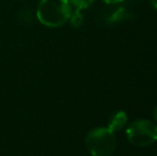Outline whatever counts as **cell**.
I'll list each match as a JSON object with an SVG mask.
<instances>
[{
    "label": "cell",
    "mask_w": 157,
    "mask_h": 156,
    "mask_svg": "<svg viewBox=\"0 0 157 156\" xmlns=\"http://www.w3.org/2000/svg\"><path fill=\"white\" fill-rule=\"evenodd\" d=\"M72 6L68 0H41L36 8V18L49 28L63 26L70 19Z\"/></svg>",
    "instance_id": "cell-1"
},
{
    "label": "cell",
    "mask_w": 157,
    "mask_h": 156,
    "mask_svg": "<svg viewBox=\"0 0 157 156\" xmlns=\"http://www.w3.org/2000/svg\"><path fill=\"white\" fill-rule=\"evenodd\" d=\"M86 146L92 156H111L117 146L116 135L108 127L92 129L86 138Z\"/></svg>",
    "instance_id": "cell-2"
},
{
    "label": "cell",
    "mask_w": 157,
    "mask_h": 156,
    "mask_svg": "<svg viewBox=\"0 0 157 156\" xmlns=\"http://www.w3.org/2000/svg\"><path fill=\"white\" fill-rule=\"evenodd\" d=\"M127 139L135 146H147L157 139V125L149 120H137L126 129Z\"/></svg>",
    "instance_id": "cell-3"
},
{
    "label": "cell",
    "mask_w": 157,
    "mask_h": 156,
    "mask_svg": "<svg viewBox=\"0 0 157 156\" xmlns=\"http://www.w3.org/2000/svg\"><path fill=\"white\" fill-rule=\"evenodd\" d=\"M126 122H127L126 113L124 111H118V112L113 113L108 120V128L114 133V131L122 129L125 126Z\"/></svg>",
    "instance_id": "cell-4"
},
{
    "label": "cell",
    "mask_w": 157,
    "mask_h": 156,
    "mask_svg": "<svg viewBox=\"0 0 157 156\" xmlns=\"http://www.w3.org/2000/svg\"><path fill=\"white\" fill-rule=\"evenodd\" d=\"M132 18V15L129 12L126 11L125 8L123 6H119L117 10H114L111 14L108 15V17L106 18V21L108 23H117V21H125V19Z\"/></svg>",
    "instance_id": "cell-5"
},
{
    "label": "cell",
    "mask_w": 157,
    "mask_h": 156,
    "mask_svg": "<svg viewBox=\"0 0 157 156\" xmlns=\"http://www.w3.org/2000/svg\"><path fill=\"white\" fill-rule=\"evenodd\" d=\"M70 23L72 25L73 28H79L83 23V15L81 13V10L78 9H75L74 11H72L70 16Z\"/></svg>",
    "instance_id": "cell-6"
},
{
    "label": "cell",
    "mask_w": 157,
    "mask_h": 156,
    "mask_svg": "<svg viewBox=\"0 0 157 156\" xmlns=\"http://www.w3.org/2000/svg\"><path fill=\"white\" fill-rule=\"evenodd\" d=\"M68 1H70L71 6H74L75 9L83 10V9L89 8L94 2V0H68Z\"/></svg>",
    "instance_id": "cell-7"
},
{
    "label": "cell",
    "mask_w": 157,
    "mask_h": 156,
    "mask_svg": "<svg viewBox=\"0 0 157 156\" xmlns=\"http://www.w3.org/2000/svg\"><path fill=\"white\" fill-rule=\"evenodd\" d=\"M18 18L23 23H31L32 21V13L30 10H23L19 12L18 14Z\"/></svg>",
    "instance_id": "cell-8"
},
{
    "label": "cell",
    "mask_w": 157,
    "mask_h": 156,
    "mask_svg": "<svg viewBox=\"0 0 157 156\" xmlns=\"http://www.w3.org/2000/svg\"><path fill=\"white\" fill-rule=\"evenodd\" d=\"M103 1L107 4H117L120 3V2H123L124 0H103Z\"/></svg>",
    "instance_id": "cell-9"
},
{
    "label": "cell",
    "mask_w": 157,
    "mask_h": 156,
    "mask_svg": "<svg viewBox=\"0 0 157 156\" xmlns=\"http://www.w3.org/2000/svg\"><path fill=\"white\" fill-rule=\"evenodd\" d=\"M151 1V4L154 6L155 9H157V0H150Z\"/></svg>",
    "instance_id": "cell-10"
},
{
    "label": "cell",
    "mask_w": 157,
    "mask_h": 156,
    "mask_svg": "<svg viewBox=\"0 0 157 156\" xmlns=\"http://www.w3.org/2000/svg\"><path fill=\"white\" fill-rule=\"evenodd\" d=\"M154 119H155V121H156V123H157V106L155 107V109H154Z\"/></svg>",
    "instance_id": "cell-11"
},
{
    "label": "cell",
    "mask_w": 157,
    "mask_h": 156,
    "mask_svg": "<svg viewBox=\"0 0 157 156\" xmlns=\"http://www.w3.org/2000/svg\"><path fill=\"white\" fill-rule=\"evenodd\" d=\"M126 1H130V2H134V1H137V0H126Z\"/></svg>",
    "instance_id": "cell-12"
},
{
    "label": "cell",
    "mask_w": 157,
    "mask_h": 156,
    "mask_svg": "<svg viewBox=\"0 0 157 156\" xmlns=\"http://www.w3.org/2000/svg\"><path fill=\"white\" fill-rule=\"evenodd\" d=\"M156 141H157V139H156Z\"/></svg>",
    "instance_id": "cell-13"
}]
</instances>
